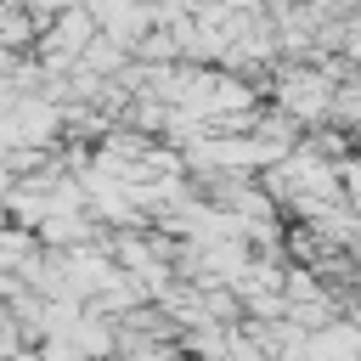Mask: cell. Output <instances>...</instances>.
Listing matches in <instances>:
<instances>
[{
  "label": "cell",
  "instance_id": "6da1fadb",
  "mask_svg": "<svg viewBox=\"0 0 361 361\" xmlns=\"http://www.w3.org/2000/svg\"><path fill=\"white\" fill-rule=\"evenodd\" d=\"M333 96H338V79L316 62H299V68L276 73V107L299 124H333Z\"/></svg>",
  "mask_w": 361,
  "mask_h": 361
},
{
  "label": "cell",
  "instance_id": "7a4b0ae2",
  "mask_svg": "<svg viewBox=\"0 0 361 361\" xmlns=\"http://www.w3.org/2000/svg\"><path fill=\"white\" fill-rule=\"evenodd\" d=\"M305 355H310V361H361V322H355V316H338V322L316 327Z\"/></svg>",
  "mask_w": 361,
  "mask_h": 361
}]
</instances>
